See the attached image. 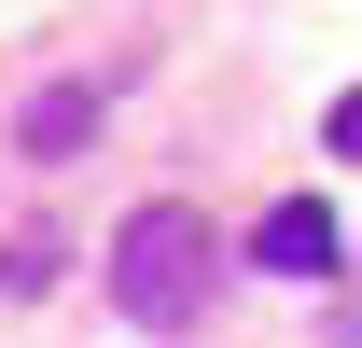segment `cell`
I'll use <instances>...</instances> for the list:
<instances>
[{"mask_svg":"<svg viewBox=\"0 0 362 348\" xmlns=\"http://www.w3.org/2000/svg\"><path fill=\"white\" fill-rule=\"evenodd\" d=\"M14 139H28L42 168H56V153H84V139H98V84H42V98H28V126H14Z\"/></svg>","mask_w":362,"mask_h":348,"instance_id":"3","label":"cell"},{"mask_svg":"<svg viewBox=\"0 0 362 348\" xmlns=\"http://www.w3.org/2000/svg\"><path fill=\"white\" fill-rule=\"evenodd\" d=\"M334 251H349V223L320 209V195H279V209L251 223V265H265V279H334Z\"/></svg>","mask_w":362,"mask_h":348,"instance_id":"2","label":"cell"},{"mask_svg":"<svg viewBox=\"0 0 362 348\" xmlns=\"http://www.w3.org/2000/svg\"><path fill=\"white\" fill-rule=\"evenodd\" d=\"M320 139H334V153H362V84L334 98V126H320Z\"/></svg>","mask_w":362,"mask_h":348,"instance_id":"4","label":"cell"},{"mask_svg":"<svg viewBox=\"0 0 362 348\" xmlns=\"http://www.w3.org/2000/svg\"><path fill=\"white\" fill-rule=\"evenodd\" d=\"M209 209H181V195H153V209H126V237H112V306H126L139 335H181L195 306H209Z\"/></svg>","mask_w":362,"mask_h":348,"instance_id":"1","label":"cell"}]
</instances>
